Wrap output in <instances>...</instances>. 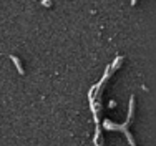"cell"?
<instances>
[{"label":"cell","mask_w":156,"mask_h":146,"mask_svg":"<svg viewBox=\"0 0 156 146\" xmlns=\"http://www.w3.org/2000/svg\"><path fill=\"white\" fill-rule=\"evenodd\" d=\"M133 115H135V95H131V98H129V108H128V119H126V123L125 125H115V123H111L106 119L105 123H103V128H106V130H118V131H123L126 136H128V141H129V144L131 146H136L135 144V140H133V136H131V133L128 131V128H129V125H131V121H133Z\"/></svg>","instance_id":"cell-1"},{"label":"cell","mask_w":156,"mask_h":146,"mask_svg":"<svg viewBox=\"0 0 156 146\" xmlns=\"http://www.w3.org/2000/svg\"><path fill=\"white\" fill-rule=\"evenodd\" d=\"M10 58H12V62H13V63H15V66H17V70H18V73H20V75H25V70H23V68H22V63H20V60H18L17 57H10Z\"/></svg>","instance_id":"cell-2"}]
</instances>
